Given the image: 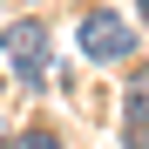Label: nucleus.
Segmentation results:
<instances>
[{"label":"nucleus","instance_id":"obj_5","mask_svg":"<svg viewBox=\"0 0 149 149\" xmlns=\"http://www.w3.org/2000/svg\"><path fill=\"white\" fill-rule=\"evenodd\" d=\"M136 7H142V20H149V0H136Z\"/></svg>","mask_w":149,"mask_h":149},{"label":"nucleus","instance_id":"obj_2","mask_svg":"<svg viewBox=\"0 0 149 149\" xmlns=\"http://www.w3.org/2000/svg\"><path fill=\"white\" fill-rule=\"evenodd\" d=\"M0 47L14 54V74H20L27 88L47 81V34H41V20H14V27L0 34Z\"/></svg>","mask_w":149,"mask_h":149},{"label":"nucleus","instance_id":"obj_1","mask_svg":"<svg viewBox=\"0 0 149 149\" xmlns=\"http://www.w3.org/2000/svg\"><path fill=\"white\" fill-rule=\"evenodd\" d=\"M81 54H88V61H129V54H136V27H129L122 14L95 7V14L81 20Z\"/></svg>","mask_w":149,"mask_h":149},{"label":"nucleus","instance_id":"obj_4","mask_svg":"<svg viewBox=\"0 0 149 149\" xmlns=\"http://www.w3.org/2000/svg\"><path fill=\"white\" fill-rule=\"evenodd\" d=\"M14 149H61V136H54V129H27Z\"/></svg>","mask_w":149,"mask_h":149},{"label":"nucleus","instance_id":"obj_3","mask_svg":"<svg viewBox=\"0 0 149 149\" xmlns=\"http://www.w3.org/2000/svg\"><path fill=\"white\" fill-rule=\"evenodd\" d=\"M122 149H149V68L129 81V102H122Z\"/></svg>","mask_w":149,"mask_h":149}]
</instances>
